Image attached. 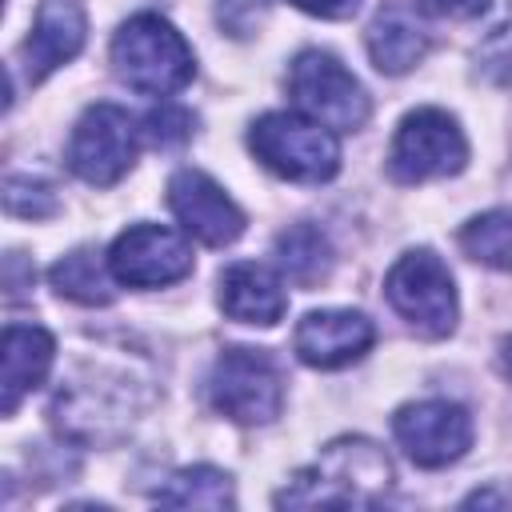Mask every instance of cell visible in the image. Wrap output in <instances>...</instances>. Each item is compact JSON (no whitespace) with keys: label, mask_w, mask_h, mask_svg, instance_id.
Masks as SVG:
<instances>
[{"label":"cell","mask_w":512,"mask_h":512,"mask_svg":"<svg viewBox=\"0 0 512 512\" xmlns=\"http://www.w3.org/2000/svg\"><path fill=\"white\" fill-rule=\"evenodd\" d=\"M112 68L128 88L144 96H172L196 76V56L164 16L140 12L116 28Z\"/></svg>","instance_id":"2"},{"label":"cell","mask_w":512,"mask_h":512,"mask_svg":"<svg viewBox=\"0 0 512 512\" xmlns=\"http://www.w3.org/2000/svg\"><path fill=\"white\" fill-rule=\"evenodd\" d=\"M108 268L116 284L164 288L192 272V244L164 224H132L108 248Z\"/></svg>","instance_id":"9"},{"label":"cell","mask_w":512,"mask_h":512,"mask_svg":"<svg viewBox=\"0 0 512 512\" xmlns=\"http://www.w3.org/2000/svg\"><path fill=\"white\" fill-rule=\"evenodd\" d=\"M420 4L436 16H476L488 0H420Z\"/></svg>","instance_id":"25"},{"label":"cell","mask_w":512,"mask_h":512,"mask_svg":"<svg viewBox=\"0 0 512 512\" xmlns=\"http://www.w3.org/2000/svg\"><path fill=\"white\" fill-rule=\"evenodd\" d=\"M192 136V116L180 104H160L144 116V140L168 148V144H184Z\"/></svg>","instance_id":"22"},{"label":"cell","mask_w":512,"mask_h":512,"mask_svg":"<svg viewBox=\"0 0 512 512\" xmlns=\"http://www.w3.org/2000/svg\"><path fill=\"white\" fill-rule=\"evenodd\" d=\"M372 340H376L372 320L352 308L308 312L292 332V348L308 368H344L360 360L372 348Z\"/></svg>","instance_id":"12"},{"label":"cell","mask_w":512,"mask_h":512,"mask_svg":"<svg viewBox=\"0 0 512 512\" xmlns=\"http://www.w3.org/2000/svg\"><path fill=\"white\" fill-rule=\"evenodd\" d=\"M48 280H52V288L60 292V296H68V300H76V304H112V296H116V276H112V268H108V256L100 260V252L96 248H76V252H68L64 260H56L52 268H48Z\"/></svg>","instance_id":"18"},{"label":"cell","mask_w":512,"mask_h":512,"mask_svg":"<svg viewBox=\"0 0 512 512\" xmlns=\"http://www.w3.org/2000/svg\"><path fill=\"white\" fill-rule=\"evenodd\" d=\"M464 164H468V140L456 116H448L444 108H416L400 120L388 148V172L400 184L456 176Z\"/></svg>","instance_id":"7"},{"label":"cell","mask_w":512,"mask_h":512,"mask_svg":"<svg viewBox=\"0 0 512 512\" xmlns=\"http://www.w3.org/2000/svg\"><path fill=\"white\" fill-rule=\"evenodd\" d=\"M392 488V460L364 436H340L276 492L280 508H368Z\"/></svg>","instance_id":"1"},{"label":"cell","mask_w":512,"mask_h":512,"mask_svg":"<svg viewBox=\"0 0 512 512\" xmlns=\"http://www.w3.org/2000/svg\"><path fill=\"white\" fill-rule=\"evenodd\" d=\"M84 8L76 0H44L32 24V36L24 40V60H28V76L44 80L52 68H60L64 60H72L84 48Z\"/></svg>","instance_id":"15"},{"label":"cell","mask_w":512,"mask_h":512,"mask_svg":"<svg viewBox=\"0 0 512 512\" xmlns=\"http://www.w3.org/2000/svg\"><path fill=\"white\" fill-rule=\"evenodd\" d=\"M364 44H368V56H372V64H376L380 72L400 76V72L416 68V64L428 56L432 32H428V24H424L412 8L388 4V8H380L376 20L368 24Z\"/></svg>","instance_id":"16"},{"label":"cell","mask_w":512,"mask_h":512,"mask_svg":"<svg viewBox=\"0 0 512 512\" xmlns=\"http://www.w3.org/2000/svg\"><path fill=\"white\" fill-rule=\"evenodd\" d=\"M248 148L268 172L296 184H324L340 168L336 132L304 112H264L248 128Z\"/></svg>","instance_id":"3"},{"label":"cell","mask_w":512,"mask_h":512,"mask_svg":"<svg viewBox=\"0 0 512 512\" xmlns=\"http://www.w3.org/2000/svg\"><path fill=\"white\" fill-rule=\"evenodd\" d=\"M384 296L396 308V316H404L408 328L428 340H440L456 328V284L448 264L432 248L404 252L384 276Z\"/></svg>","instance_id":"4"},{"label":"cell","mask_w":512,"mask_h":512,"mask_svg":"<svg viewBox=\"0 0 512 512\" xmlns=\"http://www.w3.org/2000/svg\"><path fill=\"white\" fill-rule=\"evenodd\" d=\"M460 248L488 268L512 272V208H492L460 228Z\"/></svg>","instance_id":"20"},{"label":"cell","mask_w":512,"mask_h":512,"mask_svg":"<svg viewBox=\"0 0 512 512\" xmlns=\"http://www.w3.org/2000/svg\"><path fill=\"white\" fill-rule=\"evenodd\" d=\"M144 128H136V120L128 116V108L120 104H92L72 136H68V168L96 188L116 184L132 164H136V148H140Z\"/></svg>","instance_id":"8"},{"label":"cell","mask_w":512,"mask_h":512,"mask_svg":"<svg viewBox=\"0 0 512 512\" xmlns=\"http://www.w3.org/2000/svg\"><path fill=\"white\" fill-rule=\"evenodd\" d=\"M288 96L304 116H312L332 132H356L372 112L364 84L332 52H320V48H308L292 60Z\"/></svg>","instance_id":"6"},{"label":"cell","mask_w":512,"mask_h":512,"mask_svg":"<svg viewBox=\"0 0 512 512\" xmlns=\"http://www.w3.org/2000/svg\"><path fill=\"white\" fill-rule=\"evenodd\" d=\"M220 308L236 324L272 328L288 308V292H284V280L268 264L240 260L220 272Z\"/></svg>","instance_id":"14"},{"label":"cell","mask_w":512,"mask_h":512,"mask_svg":"<svg viewBox=\"0 0 512 512\" xmlns=\"http://www.w3.org/2000/svg\"><path fill=\"white\" fill-rule=\"evenodd\" d=\"M504 372H508V376H512V336H508V340H504Z\"/></svg>","instance_id":"26"},{"label":"cell","mask_w":512,"mask_h":512,"mask_svg":"<svg viewBox=\"0 0 512 512\" xmlns=\"http://www.w3.org/2000/svg\"><path fill=\"white\" fill-rule=\"evenodd\" d=\"M260 12H264V0H220V8H216L220 24H224L232 36H248L252 24L260 20Z\"/></svg>","instance_id":"23"},{"label":"cell","mask_w":512,"mask_h":512,"mask_svg":"<svg viewBox=\"0 0 512 512\" xmlns=\"http://www.w3.org/2000/svg\"><path fill=\"white\" fill-rule=\"evenodd\" d=\"M276 268L284 280L312 288L332 272V244L316 224H292L276 236Z\"/></svg>","instance_id":"17"},{"label":"cell","mask_w":512,"mask_h":512,"mask_svg":"<svg viewBox=\"0 0 512 512\" xmlns=\"http://www.w3.org/2000/svg\"><path fill=\"white\" fill-rule=\"evenodd\" d=\"M4 208L12 216H28V220H44L56 212V196L48 184L32 180V176H8L4 184Z\"/></svg>","instance_id":"21"},{"label":"cell","mask_w":512,"mask_h":512,"mask_svg":"<svg viewBox=\"0 0 512 512\" xmlns=\"http://www.w3.org/2000/svg\"><path fill=\"white\" fill-rule=\"evenodd\" d=\"M404 456L420 468H444L472 444V416L452 400H416L392 416Z\"/></svg>","instance_id":"10"},{"label":"cell","mask_w":512,"mask_h":512,"mask_svg":"<svg viewBox=\"0 0 512 512\" xmlns=\"http://www.w3.org/2000/svg\"><path fill=\"white\" fill-rule=\"evenodd\" d=\"M56 360V340L40 324H8L0 340V408L12 416L20 400L44 384Z\"/></svg>","instance_id":"13"},{"label":"cell","mask_w":512,"mask_h":512,"mask_svg":"<svg viewBox=\"0 0 512 512\" xmlns=\"http://www.w3.org/2000/svg\"><path fill=\"white\" fill-rule=\"evenodd\" d=\"M160 504L168 508H232V476L212 468V464H196V468H180L160 492Z\"/></svg>","instance_id":"19"},{"label":"cell","mask_w":512,"mask_h":512,"mask_svg":"<svg viewBox=\"0 0 512 512\" xmlns=\"http://www.w3.org/2000/svg\"><path fill=\"white\" fill-rule=\"evenodd\" d=\"M168 208L180 220V228L208 248H224L244 232L240 204L200 168H180L168 180Z\"/></svg>","instance_id":"11"},{"label":"cell","mask_w":512,"mask_h":512,"mask_svg":"<svg viewBox=\"0 0 512 512\" xmlns=\"http://www.w3.org/2000/svg\"><path fill=\"white\" fill-rule=\"evenodd\" d=\"M208 400L236 424H272L284 408L280 364L264 348H224L208 372Z\"/></svg>","instance_id":"5"},{"label":"cell","mask_w":512,"mask_h":512,"mask_svg":"<svg viewBox=\"0 0 512 512\" xmlns=\"http://www.w3.org/2000/svg\"><path fill=\"white\" fill-rule=\"evenodd\" d=\"M288 4H296L300 12L320 16V20H348L360 8V0H288Z\"/></svg>","instance_id":"24"}]
</instances>
